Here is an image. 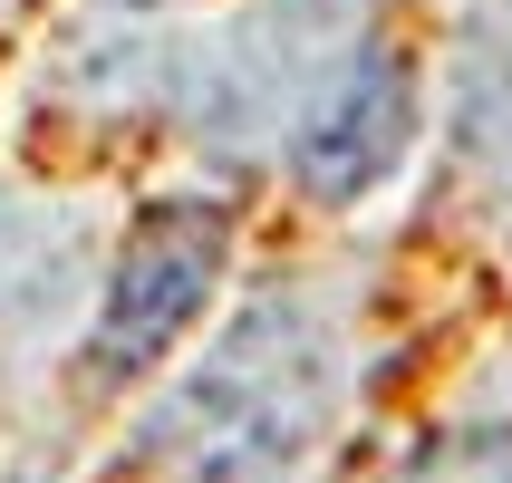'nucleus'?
Instances as JSON below:
<instances>
[{
	"mask_svg": "<svg viewBox=\"0 0 512 483\" xmlns=\"http://www.w3.org/2000/svg\"><path fill=\"white\" fill-rule=\"evenodd\" d=\"M329 416H339V319L310 290H261L223 329V348L155 406L136 455L165 483H300Z\"/></svg>",
	"mask_w": 512,
	"mask_h": 483,
	"instance_id": "1",
	"label": "nucleus"
},
{
	"mask_svg": "<svg viewBox=\"0 0 512 483\" xmlns=\"http://www.w3.org/2000/svg\"><path fill=\"white\" fill-rule=\"evenodd\" d=\"M232 271V213L223 203H145L136 232L116 242L107 290H97V329H87V377L97 387H126V377L165 368L174 339L213 310V290Z\"/></svg>",
	"mask_w": 512,
	"mask_h": 483,
	"instance_id": "2",
	"label": "nucleus"
},
{
	"mask_svg": "<svg viewBox=\"0 0 512 483\" xmlns=\"http://www.w3.org/2000/svg\"><path fill=\"white\" fill-rule=\"evenodd\" d=\"M358 29H368V0H261L242 29L203 39L184 116L203 126V145L252 155L271 126L290 136V116L310 107V87L339 68V49Z\"/></svg>",
	"mask_w": 512,
	"mask_h": 483,
	"instance_id": "3",
	"label": "nucleus"
},
{
	"mask_svg": "<svg viewBox=\"0 0 512 483\" xmlns=\"http://www.w3.org/2000/svg\"><path fill=\"white\" fill-rule=\"evenodd\" d=\"M406 145H416V68L377 29H358L339 49V68L310 87V107L290 116V136H281L290 184L310 203H358L406 165Z\"/></svg>",
	"mask_w": 512,
	"mask_h": 483,
	"instance_id": "4",
	"label": "nucleus"
},
{
	"mask_svg": "<svg viewBox=\"0 0 512 483\" xmlns=\"http://www.w3.org/2000/svg\"><path fill=\"white\" fill-rule=\"evenodd\" d=\"M406 483H512V445L503 435H464V445H435Z\"/></svg>",
	"mask_w": 512,
	"mask_h": 483,
	"instance_id": "5",
	"label": "nucleus"
},
{
	"mask_svg": "<svg viewBox=\"0 0 512 483\" xmlns=\"http://www.w3.org/2000/svg\"><path fill=\"white\" fill-rule=\"evenodd\" d=\"M126 10H165V0H126Z\"/></svg>",
	"mask_w": 512,
	"mask_h": 483,
	"instance_id": "6",
	"label": "nucleus"
}]
</instances>
